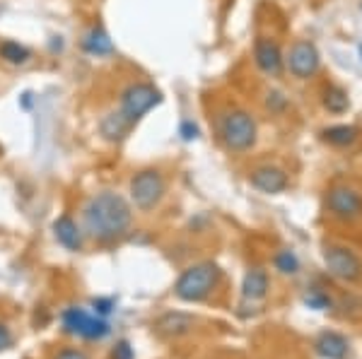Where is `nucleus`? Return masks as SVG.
I'll return each instance as SVG.
<instances>
[{
    "label": "nucleus",
    "mask_w": 362,
    "mask_h": 359,
    "mask_svg": "<svg viewBox=\"0 0 362 359\" xmlns=\"http://www.w3.org/2000/svg\"><path fill=\"white\" fill-rule=\"evenodd\" d=\"M181 138H184V140H194V138H198V128L191 123V121H184V123H181Z\"/></svg>",
    "instance_id": "393cba45"
},
{
    "label": "nucleus",
    "mask_w": 362,
    "mask_h": 359,
    "mask_svg": "<svg viewBox=\"0 0 362 359\" xmlns=\"http://www.w3.org/2000/svg\"><path fill=\"white\" fill-rule=\"evenodd\" d=\"M83 219L87 234L92 239L102 241V244H112V241L124 239L128 234L133 222V212L124 195L114 193V190H102V193L92 195L87 200Z\"/></svg>",
    "instance_id": "f257e3e1"
},
{
    "label": "nucleus",
    "mask_w": 362,
    "mask_h": 359,
    "mask_svg": "<svg viewBox=\"0 0 362 359\" xmlns=\"http://www.w3.org/2000/svg\"><path fill=\"white\" fill-rule=\"evenodd\" d=\"M307 304H309V306H314V309H326V306H329L331 302H329V299H326L321 292H309V294H307Z\"/></svg>",
    "instance_id": "4be33fe9"
},
{
    "label": "nucleus",
    "mask_w": 362,
    "mask_h": 359,
    "mask_svg": "<svg viewBox=\"0 0 362 359\" xmlns=\"http://www.w3.org/2000/svg\"><path fill=\"white\" fill-rule=\"evenodd\" d=\"M324 263L331 275L346 282H355L362 277V260L346 246H329L324 251Z\"/></svg>",
    "instance_id": "6e6552de"
},
{
    "label": "nucleus",
    "mask_w": 362,
    "mask_h": 359,
    "mask_svg": "<svg viewBox=\"0 0 362 359\" xmlns=\"http://www.w3.org/2000/svg\"><path fill=\"white\" fill-rule=\"evenodd\" d=\"M326 207H329L331 217L341 219V222H355L362 217V198L358 190L348 186H336L326 195Z\"/></svg>",
    "instance_id": "0eeeda50"
},
{
    "label": "nucleus",
    "mask_w": 362,
    "mask_h": 359,
    "mask_svg": "<svg viewBox=\"0 0 362 359\" xmlns=\"http://www.w3.org/2000/svg\"><path fill=\"white\" fill-rule=\"evenodd\" d=\"M10 345H13V333L5 323H0V352H5Z\"/></svg>",
    "instance_id": "5701e85b"
},
{
    "label": "nucleus",
    "mask_w": 362,
    "mask_h": 359,
    "mask_svg": "<svg viewBox=\"0 0 362 359\" xmlns=\"http://www.w3.org/2000/svg\"><path fill=\"white\" fill-rule=\"evenodd\" d=\"M112 306H114L112 299H95V311H97V316L112 314Z\"/></svg>",
    "instance_id": "b1692460"
},
{
    "label": "nucleus",
    "mask_w": 362,
    "mask_h": 359,
    "mask_svg": "<svg viewBox=\"0 0 362 359\" xmlns=\"http://www.w3.org/2000/svg\"><path fill=\"white\" fill-rule=\"evenodd\" d=\"M242 294L244 299L249 302H259L268 294V273L261 268H254L244 275V282H242Z\"/></svg>",
    "instance_id": "4468645a"
},
{
    "label": "nucleus",
    "mask_w": 362,
    "mask_h": 359,
    "mask_svg": "<svg viewBox=\"0 0 362 359\" xmlns=\"http://www.w3.org/2000/svg\"><path fill=\"white\" fill-rule=\"evenodd\" d=\"M0 58L5 63H10V66H25L29 58H32V51L17 42H3L0 44Z\"/></svg>",
    "instance_id": "aec40b11"
},
{
    "label": "nucleus",
    "mask_w": 362,
    "mask_h": 359,
    "mask_svg": "<svg viewBox=\"0 0 362 359\" xmlns=\"http://www.w3.org/2000/svg\"><path fill=\"white\" fill-rule=\"evenodd\" d=\"M194 328V318L184 314H167L165 318L157 321V331L165 335H184Z\"/></svg>",
    "instance_id": "f3484780"
},
{
    "label": "nucleus",
    "mask_w": 362,
    "mask_h": 359,
    "mask_svg": "<svg viewBox=\"0 0 362 359\" xmlns=\"http://www.w3.org/2000/svg\"><path fill=\"white\" fill-rule=\"evenodd\" d=\"M321 138L334 147H348L358 140V128L355 126H331V128L321 130Z\"/></svg>",
    "instance_id": "a211bd4d"
},
{
    "label": "nucleus",
    "mask_w": 362,
    "mask_h": 359,
    "mask_svg": "<svg viewBox=\"0 0 362 359\" xmlns=\"http://www.w3.org/2000/svg\"><path fill=\"white\" fill-rule=\"evenodd\" d=\"M131 121L126 118L124 114H121V109L119 111H112V114H107L102 118V123H99V133L104 135V140H109V142H121L124 138L128 135V130H131Z\"/></svg>",
    "instance_id": "ddd939ff"
},
{
    "label": "nucleus",
    "mask_w": 362,
    "mask_h": 359,
    "mask_svg": "<svg viewBox=\"0 0 362 359\" xmlns=\"http://www.w3.org/2000/svg\"><path fill=\"white\" fill-rule=\"evenodd\" d=\"M220 280V268L215 263H196L179 275L174 294L181 302H201L215 289Z\"/></svg>",
    "instance_id": "f03ea898"
},
{
    "label": "nucleus",
    "mask_w": 362,
    "mask_h": 359,
    "mask_svg": "<svg viewBox=\"0 0 362 359\" xmlns=\"http://www.w3.org/2000/svg\"><path fill=\"white\" fill-rule=\"evenodd\" d=\"M116 359H133V352H131V345L128 343H119L116 345V352H114Z\"/></svg>",
    "instance_id": "bb28decb"
},
{
    "label": "nucleus",
    "mask_w": 362,
    "mask_h": 359,
    "mask_svg": "<svg viewBox=\"0 0 362 359\" xmlns=\"http://www.w3.org/2000/svg\"><path fill=\"white\" fill-rule=\"evenodd\" d=\"M249 181H251V186L259 188L261 193L276 195L288 188V174L283 169H278V166H259V169L251 171Z\"/></svg>",
    "instance_id": "9b49d317"
},
{
    "label": "nucleus",
    "mask_w": 362,
    "mask_h": 359,
    "mask_svg": "<svg viewBox=\"0 0 362 359\" xmlns=\"http://www.w3.org/2000/svg\"><path fill=\"white\" fill-rule=\"evenodd\" d=\"M324 107L329 109L331 114H343L348 111L350 99H348V92L338 85H329L324 90Z\"/></svg>",
    "instance_id": "6ab92c4d"
},
{
    "label": "nucleus",
    "mask_w": 362,
    "mask_h": 359,
    "mask_svg": "<svg viewBox=\"0 0 362 359\" xmlns=\"http://www.w3.org/2000/svg\"><path fill=\"white\" fill-rule=\"evenodd\" d=\"M61 321H63V328H66L70 335H78V338H85V340H102L112 333L109 323L104 321L102 316L90 314V311L80 309V306H73V309L63 311Z\"/></svg>",
    "instance_id": "423d86ee"
},
{
    "label": "nucleus",
    "mask_w": 362,
    "mask_h": 359,
    "mask_svg": "<svg viewBox=\"0 0 362 359\" xmlns=\"http://www.w3.org/2000/svg\"><path fill=\"white\" fill-rule=\"evenodd\" d=\"M220 138L232 152H244L256 142V121L244 109H232L220 116Z\"/></svg>",
    "instance_id": "7ed1b4c3"
},
{
    "label": "nucleus",
    "mask_w": 362,
    "mask_h": 359,
    "mask_svg": "<svg viewBox=\"0 0 362 359\" xmlns=\"http://www.w3.org/2000/svg\"><path fill=\"white\" fill-rule=\"evenodd\" d=\"M276 268L283 275H295L300 270V263H297V256L293 251H280L276 256Z\"/></svg>",
    "instance_id": "412c9836"
},
{
    "label": "nucleus",
    "mask_w": 362,
    "mask_h": 359,
    "mask_svg": "<svg viewBox=\"0 0 362 359\" xmlns=\"http://www.w3.org/2000/svg\"><path fill=\"white\" fill-rule=\"evenodd\" d=\"M317 352L326 359H343L348 355V340L338 333H321L317 340Z\"/></svg>",
    "instance_id": "2eb2a0df"
},
{
    "label": "nucleus",
    "mask_w": 362,
    "mask_h": 359,
    "mask_svg": "<svg viewBox=\"0 0 362 359\" xmlns=\"http://www.w3.org/2000/svg\"><path fill=\"white\" fill-rule=\"evenodd\" d=\"M321 56L312 42H295L285 56V66L297 80H307L319 71Z\"/></svg>",
    "instance_id": "1a4fd4ad"
},
{
    "label": "nucleus",
    "mask_w": 362,
    "mask_h": 359,
    "mask_svg": "<svg viewBox=\"0 0 362 359\" xmlns=\"http://www.w3.org/2000/svg\"><path fill=\"white\" fill-rule=\"evenodd\" d=\"M54 234H56L58 244L63 248H68V251H80V248H83V231H80L78 222H75L73 217H68V215L58 217L54 222Z\"/></svg>",
    "instance_id": "f8f14e48"
},
{
    "label": "nucleus",
    "mask_w": 362,
    "mask_h": 359,
    "mask_svg": "<svg viewBox=\"0 0 362 359\" xmlns=\"http://www.w3.org/2000/svg\"><path fill=\"white\" fill-rule=\"evenodd\" d=\"M83 49L90 56H109V54H114L112 37H109V34L104 32L102 27H95V29H90V32L85 34Z\"/></svg>",
    "instance_id": "dca6fc26"
},
{
    "label": "nucleus",
    "mask_w": 362,
    "mask_h": 359,
    "mask_svg": "<svg viewBox=\"0 0 362 359\" xmlns=\"http://www.w3.org/2000/svg\"><path fill=\"white\" fill-rule=\"evenodd\" d=\"M254 61L261 73L271 75V78H280L285 68V58L280 46L268 37H259L254 44Z\"/></svg>",
    "instance_id": "9d476101"
},
{
    "label": "nucleus",
    "mask_w": 362,
    "mask_h": 359,
    "mask_svg": "<svg viewBox=\"0 0 362 359\" xmlns=\"http://www.w3.org/2000/svg\"><path fill=\"white\" fill-rule=\"evenodd\" d=\"M128 190H131V200L138 210L143 212H150L155 210L157 205L165 198V190H167V183L162 178V174L157 169H143L138 171L136 176L131 178L128 183Z\"/></svg>",
    "instance_id": "20e7f679"
},
{
    "label": "nucleus",
    "mask_w": 362,
    "mask_h": 359,
    "mask_svg": "<svg viewBox=\"0 0 362 359\" xmlns=\"http://www.w3.org/2000/svg\"><path fill=\"white\" fill-rule=\"evenodd\" d=\"M56 359H90V357H87L83 350H73V347H68V350L58 352Z\"/></svg>",
    "instance_id": "a878e982"
},
{
    "label": "nucleus",
    "mask_w": 362,
    "mask_h": 359,
    "mask_svg": "<svg viewBox=\"0 0 362 359\" xmlns=\"http://www.w3.org/2000/svg\"><path fill=\"white\" fill-rule=\"evenodd\" d=\"M162 102V92L150 83H136L126 87L121 95V114L126 116L131 123L143 118L148 111H153L157 104Z\"/></svg>",
    "instance_id": "39448f33"
}]
</instances>
